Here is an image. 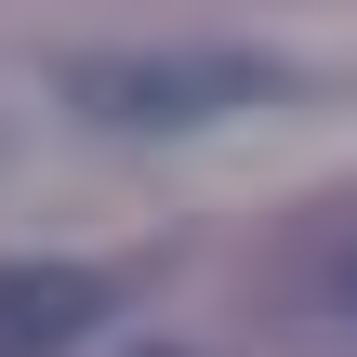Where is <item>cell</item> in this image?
<instances>
[{"instance_id": "2", "label": "cell", "mask_w": 357, "mask_h": 357, "mask_svg": "<svg viewBox=\"0 0 357 357\" xmlns=\"http://www.w3.org/2000/svg\"><path fill=\"white\" fill-rule=\"evenodd\" d=\"M93 318H106L93 265H0V357H66L93 344Z\"/></svg>"}, {"instance_id": "1", "label": "cell", "mask_w": 357, "mask_h": 357, "mask_svg": "<svg viewBox=\"0 0 357 357\" xmlns=\"http://www.w3.org/2000/svg\"><path fill=\"white\" fill-rule=\"evenodd\" d=\"M66 93L106 132H199L225 106H265L278 66L265 53H93V66H66Z\"/></svg>"}, {"instance_id": "3", "label": "cell", "mask_w": 357, "mask_h": 357, "mask_svg": "<svg viewBox=\"0 0 357 357\" xmlns=\"http://www.w3.org/2000/svg\"><path fill=\"white\" fill-rule=\"evenodd\" d=\"M318 344H331V357H357V238L331 252V278H318Z\"/></svg>"}]
</instances>
